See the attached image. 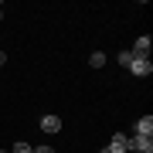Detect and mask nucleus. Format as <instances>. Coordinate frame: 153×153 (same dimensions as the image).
I'll return each mask as SVG.
<instances>
[{"instance_id":"obj_5","label":"nucleus","mask_w":153,"mask_h":153,"mask_svg":"<svg viewBox=\"0 0 153 153\" xmlns=\"http://www.w3.org/2000/svg\"><path fill=\"white\" fill-rule=\"evenodd\" d=\"M133 133H136V136H153V116H143V119H136Z\"/></svg>"},{"instance_id":"obj_4","label":"nucleus","mask_w":153,"mask_h":153,"mask_svg":"<svg viewBox=\"0 0 153 153\" xmlns=\"http://www.w3.org/2000/svg\"><path fill=\"white\" fill-rule=\"evenodd\" d=\"M150 44H153V38H150V34H143V38H136V44H133V55H140V58H146L150 55Z\"/></svg>"},{"instance_id":"obj_8","label":"nucleus","mask_w":153,"mask_h":153,"mask_svg":"<svg viewBox=\"0 0 153 153\" xmlns=\"http://www.w3.org/2000/svg\"><path fill=\"white\" fill-rule=\"evenodd\" d=\"M133 58H136V55H133L129 48H126V51H119V65H126V68H129V61H133Z\"/></svg>"},{"instance_id":"obj_3","label":"nucleus","mask_w":153,"mask_h":153,"mask_svg":"<svg viewBox=\"0 0 153 153\" xmlns=\"http://www.w3.org/2000/svg\"><path fill=\"white\" fill-rule=\"evenodd\" d=\"M129 71L143 78V75H150V71H153V65H150V58H140V55H136V58L129 61Z\"/></svg>"},{"instance_id":"obj_11","label":"nucleus","mask_w":153,"mask_h":153,"mask_svg":"<svg viewBox=\"0 0 153 153\" xmlns=\"http://www.w3.org/2000/svg\"><path fill=\"white\" fill-rule=\"evenodd\" d=\"M7 65V55H4V51H0V68H4Z\"/></svg>"},{"instance_id":"obj_13","label":"nucleus","mask_w":153,"mask_h":153,"mask_svg":"<svg viewBox=\"0 0 153 153\" xmlns=\"http://www.w3.org/2000/svg\"><path fill=\"white\" fill-rule=\"evenodd\" d=\"M99 153H109V150H105V146H102V150H99Z\"/></svg>"},{"instance_id":"obj_9","label":"nucleus","mask_w":153,"mask_h":153,"mask_svg":"<svg viewBox=\"0 0 153 153\" xmlns=\"http://www.w3.org/2000/svg\"><path fill=\"white\" fill-rule=\"evenodd\" d=\"M10 153H31V143H14Z\"/></svg>"},{"instance_id":"obj_1","label":"nucleus","mask_w":153,"mask_h":153,"mask_svg":"<svg viewBox=\"0 0 153 153\" xmlns=\"http://www.w3.org/2000/svg\"><path fill=\"white\" fill-rule=\"evenodd\" d=\"M126 146L129 150H136V153H153V136H126Z\"/></svg>"},{"instance_id":"obj_12","label":"nucleus","mask_w":153,"mask_h":153,"mask_svg":"<svg viewBox=\"0 0 153 153\" xmlns=\"http://www.w3.org/2000/svg\"><path fill=\"white\" fill-rule=\"evenodd\" d=\"M0 17H4V4H0Z\"/></svg>"},{"instance_id":"obj_6","label":"nucleus","mask_w":153,"mask_h":153,"mask_svg":"<svg viewBox=\"0 0 153 153\" xmlns=\"http://www.w3.org/2000/svg\"><path fill=\"white\" fill-rule=\"evenodd\" d=\"M109 153H126L129 146H126V133H112V140H109V146H105Z\"/></svg>"},{"instance_id":"obj_7","label":"nucleus","mask_w":153,"mask_h":153,"mask_svg":"<svg viewBox=\"0 0 153 153\" xmlns=\"http://www.w3.org/2000/svg\"><path fill=\"white\" fill-rule=\"evenodd\" d=\"M88 65H92V68H102V65H105V55H102V51H92V58H88Z\"/></svg>"},{"instance_id":"obj_2","label":"nucleus","mask_w":153,"mask_h":153,"mask_svg":"<svg viewBox=\"0 0 153 153\" xmlns=\"http://www.w3.org/2000/svg\"><path fill=\"white\" fill-rule=\"evenodd\" d=\"M38 126H41L44 133H48V136H55V133H61V119H58L55 112H48V116H41V123H38Z\"/></svg>"},{"instance_id":"obj_14","label":"nucleus","mask_w":153,"mask_h":153,"mask_svg":"<svg viewBox=\"0 0 153 153\" xmlns=\"http://www.w3.org/2000/svg\"><path fill=\"white\" fill-rule=\"evenodd\" d=\"M0 153H7V150H0Z\"/></svg>"},{"instance_id":"obj_10","label":"nucleus","mask_w":153,"mask_h":153,"mask_svg":"<svg viewBox=\"0 0 153 153\" xmlns=\"http://www.w3.org/2000/svg\"><path fill=\"white\" fill-rule=\"evenodd\" d=\"M31 153H55V146H31Z\"/></svg>"}]
</instances>
